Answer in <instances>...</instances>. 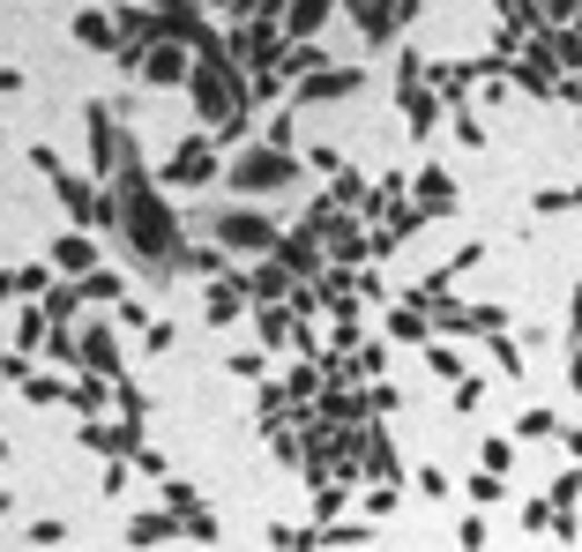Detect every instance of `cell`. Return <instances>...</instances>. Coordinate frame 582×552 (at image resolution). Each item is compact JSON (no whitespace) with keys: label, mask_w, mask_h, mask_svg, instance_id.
Masks as SVG:
<instances>
[{"label":"cell","mask_w":582,"mask_h":552,"mask_svg":"<svg viewBox=\"0 0 582 552\" xmlns=\"http://www.w3.org/2000/svg\"><path fill=\"white\" fill-rule=\"evenodd\" d=\"M456 538H463V552H485V523H479V515H463Z\"/></svg>","instance_id":"obj_27"},{"label":"cell","mask_w":582,"mask_h":552,"mask_svg":"<svg viewBox=\"0 0 582 552\" xmlns=\"http://www.w3.org/2000/svg\"><path fill=\"white\" fill-rule=\"evenodd\" d=\"M172 336H179V328H172V322H165V314H157V322H150V328H142V352H172Z\"/></svg>","instance_id":"obj_21"},{"label":"cell","mask_w":582,"mask_h":552,"mask_svg":"<svg viewBox=\"0 0 582 552\" xmlns=\"http://www.w3.org/2000/svg\"><path fill=\"white\" fill-rule=\"evenodd\" d=\"M120 322H127V328H150L157 314H150V306H142V299H120Z\"/></svg>","instance_id":"obj_30"},{"label":"cell","mask_w":582,"mask_h":552,"mask_svg":"<svg viewBox=\"0 0 582 552\" xmlns=\"http://www.w3.org/2000/svg\"><path fill=\"white\" fill-rule=\"evenodd\" d=\"M568 388L582 396V344H575V358H568Z\"/></svg>","instance_id":"obj_32"},{"label":"cell","mask_w":582,"mask_h":552,"mask_svg":"<svg viewBox=\"0 0 582 552\" xmlns=\"http://www.w3.org/2000/svg\"><path fill=\"white\" fill-rule=\"evenodd\" d=\"M0 463H8V433H0Z\"/></svg>","instance_id":"obj_36"},{"label":"cell","mask_w":582,"mask_h":552,"mask_svg":"<svg viewBox=\"0 0 582 552\" xmlns=\"http://www.w3.org/2000/svg\"><path fill=\"white\" fill-rule=\"evenodd\" d=\"M209 8H225V16H247L254 0H209Z\"/></svg>","instance_id":"obj_34"},{"label":"cell","mask_w":582,"mask_h":552,"mask_svg":"<svg viewBox=\"0 0 582 552\" xmlns=\"http://www.w3.org/2000/svg\"><path fill=\"white\" fill-rule=\"evenodd\" d=\"M239 306H247V284H209V292H203V314H209L217 328H225Z\"/></svg>","instance_id":"obj_11"},{"label":"cell","mask_w":582,"mask_h":552,"mask_svg":"<svg viewBox=\"0 0 582 552\" xmlns=\"http://www.w3.org/2000/svg\"><path fill=\"white\" fill-rule=\"evenodd\" d=\"M8 292H16V284H8V276H0V299H8Z\"/></svg>","instance_id":"obj_35"},{"label":"cell","mask_w":582,"mask_h":552,"mask_svg":"<svg viewBox=\"0 0 582 552\" xmlns=\"http://www.w3.org/2000/svg\"><path fill=\"white\" fill-rule=\"evenodd\" d=\"M225 52H231V68H277L284 38L269 23H247V30H231V38H225Z\"/></svg>","instance_id":"obj_4"},{"label":"cell","mask_w":582,"mask_h":552,"mask_svg":"<svg viewBox=\"0 0 582 552\" xmlns=\"http://www.w3.org/2000/svg\"><path fill=\"white\" fill-rule=\"evenodd\" d=\"M479 463H485V471H493V477H501L507 463H515V448H507V441H485V448H479Z\"/></svg>","instance_id":"obj_23"},{"label":"cell","mask_w":582,"mask_h":552,"mask_svg":"<svg viewBox=\"0 0 582 552\" xmlns=\"http://www.w3.org/2000/svg\"><path fill=\"white\" fill-rule=\"evenodd\" d=\"M165 179L172 187H203V179H217V150H209V135H187L172 150V165H165Z\"/></svg>","instance_id":"obj_5"},{"label":"cell","mask_w":582,"mask_h":552,"mask_svg":"<svg viewBox=\"0 0 582 552\" xmlns=\"http://www.w3.org/2000/svg\"><path fill=\"white\" fill-rule=\"evenodd\" d=\"M388 336H396V344H426L433 328H426V314H418V306H396V314H388Z\"/></svg>","instance_id":"obj_13"},{"label":"cell","mask_w":582,"mask_h":552,"mask_svg":"<svg viewBox=\"0 0 582 552\" xmlns=\"http://www.w3.org/2000/svg\"><path fill=\"white\" fill-rule=\"evenodd\" d=\"M68 403H82V411H105V381H98V374L76 381V388H68Z\"/></svg>","instance_id":"obj_20"},{"label":"cell","mask_w":582,"mask_h":552,"mask_svg":"<svg viewBox=\"0 0 582 552\" xmlns=\"http://www.w3.org/2000/svg\"><path fill=\"white\" fill-rule=\"evenodd\" d=\"M60 538H68V523H52V515H46V523H30V545H38V552L60 545Z\"/></svg>","instance_id":"obj_25"},{"label":"cell","mask_w":582,"mask_h":552,"mask_svg":"<svg viewBox=\"0 0 582 552\" xmlns=\"http://www.w3.org/2000/svg\"><path fill=\"white\" fill-rule=\"evenodd\" d=\"M142 76H150V82H179V76H195V46H187V38H157V46L142 52Z\"/></svg>","instance_id":"obj_7"},{"label":"cell","mask_w":582,"mask_h":552,"mask_svg":"<svg viewBox=\"0 0 582 552\" xmlns=\"http://www.w3.org/2000/svg\"><path fill=\"white\" fill-rule=\"evenodd\" d=\"M82 299H105V306H120V276H112V269H90V276H82Z\"/></svg>","instance_id":"obj_16"},{"label":"cell","mask_w":582,"mask_h":552,"mask_svg":"<svg viewBox=\"0 0 582 552\" xmlns=\"http://www.w3.org/2000/svg\"><path fill=\"white\" fill-rule=\"evenodd\" d=\"M366 90V68H322V76L299 82V105H344Z\"/></svg>","instance_id":"obj_6"},{"label":"cell","mask_w":582,"mask_h":552,"mask_svg":"<svg viewBox=\"0 0 582 552\" xmlns=\"http://www.w3.org/2000/svg\"><path fill=\"white\" fill-rule=\"evenodd\" d=\"M52 269H98V247H90V239H60V247H52Z\"/></svg>","instance_id":"obj_12"},{"label":"cell","mask_w":582,"mask_h":552,"mask_svg":"<svg viewBox=\"0 0 582 552\" xmlns=\"http://www.w3.org/2000/svg\"><path fill=\"white\" fill-rule=\"evenodd\" d=\"M172 530H179V515L150 507V515H135V530H127V538H135V545H157V538H172Z\"/></svg>","instance_id":"obj_14"},{"label":"cell","mask_w":582,"mask_h":552,"mask_svg":"<svg viewBox=\"0 0 582 552\" xmlns=\"http://www.w3.org/2000/svg\"><path fill=\"white\" fill-rule=\"evenodd\" d=\"M82 366L105 381H120V344H112V322H90L82 328Z\"/></svg>","instance_id":"obj_8"},{"label":"cell","mask_w":582,"mask_h":552,"mask_svg":"<svg viewBox=\"0 0 582 552\" xmlns=\"http://www.w3.org/2000/svg\"><path fill=\"white\" fill-rule=\"evenodd\" d=\"M306 165H314V172H329V179H336V172H344V157H336V150H329V142H314V150H306Z\"/></svg>","instance_id":"obj_24"},{"label":"cell","mask_w":582,"mask_h":552,"mask_svg":"<svg viewBox=\"0 0 582 552\" xmlns=\"http://www.w3.org/2000/svg\"><path fill=\"white\" fill-rule=\"evenodd\" d=\"M76 38L90 52H120V16H105V8H82L76 16Z\"/></svg>","instance_id":"obj_9"},{"label":"cell","mask_w":582,"mask_h":552,"mask_svg":"<svg viewBox=\"0 0 582 552\" xmlns=\"http://www.w3.org/2000/svg\"><path fill=\"white\" fill-rule=\"evenodd\" d=\"M329 8H344V0H292V46H314V30L329 23Z\"/></svg>","instance_id":"obj_10"},{"label":"cell","mask_w":582,"mask_h":552,"mask_svg":"<svg viewBox=\"0 0 582 552\" xmlns=\"http://www.w3.org/2000/svg\"><path fill=\"white\" fill-rule=\"evenodd\" d=\"M426 366H433V374H441V381H448V388H456V381H463V358L448 352V344H433V352H426Z\"/></svg>","instance_id":"obj_18"},{"label":"cell","mask_w":582,"mask_h":552,"mask_svg":"<svg viewBox=\"0 0 582 552\" xmlns=\"http://www.w3.org/2000/svg\"><path fill=\"white\" fill-rule=\"evenodd\" d=\"M269 150H292V112H269Z\"/></svg>","instance_id":"obj_28"},{"label":"cell","mask_w":582,"mask_h":552,"mask_svg":"<svg viewBox=\"0 0 582 552\" xmlns=\"http://www.w3.org/2000/svg\"><path fill=\"white\" fill-rule=\"evenodd\" d=\"M568 336L582 344V284H575V299H568Z\"/></svg>","instance_id":"obj_31"},{"label":"cell","mask_w":582,"mask_h":552,"mask_svg":"<svg viewBox=\"0 0 582 552\" xmlns=\"http://www.w3.org/2000/svg\"><path fill=\"white\" fill-rule=\"evenodd\" d=\"M195 112H203V127H217L225 135L231 120H247V82H239V68H231L225 52L217 60H195Z\"/></svg>","instance_id":"obj_1"},{"label":"cell","mask_w":582,"mask_h":552,"mask_svg":"<svg viewBox=\"0 0 582 552\" xmlns=\"http://www.w3.org/2000/svg\"><path fill=\"white\" fill-rule=\"evenodd\" d=\"M560 441H568V455H575V463H582V426H568V433H560Z\"/></svg>","instance_id":"obj_33"},{"label":"cell","mask_w":582,"mask_h":552,"mask_svg":"<svg viewBox=\"0 0 582 552\" xmlns=\"http://www.w3.org/2000/svg\"><path fill=\"white\" fill-rule=\"evenodd\" d=\"M479 396H485V381L463 374V381H456V411H479Z\"/></svg>","instance_id":"obj_26"},{"label":"cell","mask_w":582,"mask_h":552,"mask_svg":"<svg viewBox=\"0 0 582 552\" xmlns=\"http://www.w3.org/2000/svg\"><path fill=\"white\" fill-rule=\"evenodd\" d=\"M23 403H38V411H46V403H68V381H60V374H30L23 381Z\"/></svg>","instance_id":"obj_15"},{"label":"cell","mask_w":582,"mask_h":552,"mask_svg":"<svg viewBox=\"0 0 582 552\" xmlns=\"http://www.w3.org/2000/svg\"><path fill=\"white\" fill-rule=\"evenodd\" d=\"M515 433H531V441H537V433H553V411H523V418H515Z\"/></svg>","instance_id":"obj_29"},{"label":"cell","mask_w":582,"mask_h":552,"mask_svg":"<svg viewBox=\"0 0 582 552\" xmlns=\"http://www.w3.org/2000/svg\"><path fill=\"white\" fill-rule=\"evenodd\" d=\"M225 179H231V195H277V187H292L299 179V157L292 150H247V157H231L225 165Z\"/></svg>","instance_id":"obj_3"},{"label":"cell","mask_w":582,"mask_h":552,"mask_svg":"<svg viewBox=\"0 0 582 552\" xmlns=\"http://www.w3.org/2000/svg\"><path fill=\"white\" fill-rule=\"evenodd\" d=\"M366 455H374V477H396L404 463H396V448H388V433H366Z\"/></svg>","instance_id":"obj_17"},{"label":"cell","mask_w":582,"mask_h":552,"mask_svg":"<svg viewBox=\"0 0 582 552\" xmlns=\"http://www.w3.org/2000/svg\"><path fill=\"white\" fill-rule=\"evenodd\" d=\"M209 231H217V247H225V254H277V247H284V225L269 217V209H254V201L225 209Z\"/></svg>","instance_id":"obj_2"},{"label":"cell","mask_w":582,"mask_h":552,"mask_svg":"<svg viewBox=\"0 0 582 552\" xmlns=\"http://www.w3.org/2000/svg\"><path fill=\"white\" fill-rule=\"evenodd\" d=\"M418 195H426V209H448V172H426L418 179Z\"/></svg>","instance_id":"obj_22"},{"label":"cell","mask_w":582,"mask_h":552,"mask_svg":"<svg viewBox=\"0 0 582 552\" xmlns=\"http://www.w3.org/2000/svg\"><path fill=\"white\" fill-rule=\"evenodd\" d=\"M404 112H411V127H418V135L433 127V98H426V90H411V82H404Z\"/></svg>","instance_id":"obj_19"}]
</instances>
